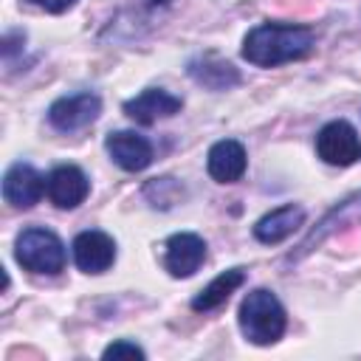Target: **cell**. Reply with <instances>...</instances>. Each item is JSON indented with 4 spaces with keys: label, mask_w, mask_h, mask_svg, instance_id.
Instances as JSON below:
<instances>
[{
    "label": "cell",
    "mask_w": 361,
    "mask_h": 361,
    "mask_svg": "<svg viewBox=\"0 0 361 361\" xmlns=\"http://www.w3.org/2000/svg\"><path fill=\"white\" fill-rule=\"evenodd\" d=\"M99 113H102V99L90 90H82V93L56 99L48 107V121L59 133H76V130H85L87 124H93L99 118Z\"/></svg>",
    "instance_id": "cell-5"
},
{
    "label": "cell",
    "mask_w": 361,
    "mask_h": 361,
    "mask_svg": "<svg viewBox=\"0 0 361 361\" xmlns=\"http://www.w3.org/2000/svg\"><path fill=\"white\" fill-rule=\"evenodd\" d=\"M73 262L85 274H104L116 262V243L104 231H82L73 240Z\"/></svg>",
    "instance_id": "cell-8"
},
{
    "label": "cell",
    "mask_w": 361,
    "mask_h": 361,
    "mask_svg": "<svg viewBox=\"0 0 361 361\" xmlns=\"http://www.w3.org/2000/svg\"><path fill=\"white\" fill-rule=\"evenodd\" d=\"M14 257L31 274L56 276L65 268V245H62V240L54 231L39 228V226H31V228L17 234Z\"/></svg>",
    "instance_id": "cell-3"
},
{
    "label": "cell",
    "mask_w": 361,
    "mask_h": 361,
    "mask_svg": "<svg viewBox=\"0 0 361 361\" xmlns=\"http://www.w3.org/2000/svg\"><path fill=\"white\" fill-rule=\"evenodd\" d=\"M243 282H245V271H243V268L223 271L220 276H214V279H212V282L192 299V307H195L197 313H209V310L226 305V299H228Z\"/></svg>",
    "instance_id": "cell-15"
},
{
    "label": "cell",
    "mask_w": 361,
    "mask_h": 361,
    "mask_svg": "<svg viewBox=\"0 0 361 361\" xmlns=\"http://www.w3.org/2000/svg\"><path fill=\"white\" fill-rule=\"evenodd\" d=\"M336 220H338V223H344V220H347V223L361 220V192H358V195H353V197H347L344 203H338V206H336V209L322 220V226H319V228H316V231L302 243V251H310V248H313V243H319V240L324 237V231H327Z\"/></svg>",
    "instance_id": "cell-16"
},
{
    "label": "cell",
    "mask_w": 361,
    "mask_h": 361,
    "mask_svg": "<svg viewBox=\"0 0 361 361\" xmlns=\"http://www.w3.org/2000/svg\"><path fill=\"white\" fill-rule=\"evenodd\" d=\"M189 76L197 85L209 87V90H228V87L240 85V71L231 62H226V59H220L214 54L192 59L189 62Z\"/></svg>",
    "instance_id": "cell-14"
},
{
    "label": "cell",
    "mask_w": 361,
    "mask_h": 361,
    "mask_svg": "<svg viewBox=\"0 0 361 361\" xmlns=\"http://www.w3.org/2000/svg\"><path fill=\"white\" fill-rule=\"evenodd\" d=\"M248 166V158H245V147L234 138H223L217 144H212L209 155H206V169L209 175L217 180V183H234L243 178Z\"/></svg>",
    "instance_id": "cell-12"
},
{
    "label": "cell",
    "mask_w": 361,
    "mask_h": 361,
    "mask_svg": "<svg viewBox=\"0 0 361 361\" xmlns=\"http://www.w3.org/2000/svg\"><path fill=\"white\" fill-rule=\"evenodd\" d=\"M87 192H90V180L73 164H62L51 169L45 178V195L56 209H76L79 203H85Z\"/></svg>",
    "instance_id": "cell-7"
},
{
    "label": "cell",
    "mask_w": 361,
    "mask_h": 361,
    "mask_svg": "<svg viewBox=\"0 0 361 361\" xmlns=\"http://www.w3.org/2000/svg\"><path fill=\"white\" fill-rule=\"evenodd\" d=\"M285 327H288L285 307L268 288H257L245 293V299L240 302V330L251 344L268 347L282 338Z\"/></svg>",
    "instance_id": "cell-2"
},
{
    "label": "cell",
    "mask_w": 361,
    "mask_h": 361,
    "mask_svg": "<svg viewBox=\"0 0 361 361\" xmlns=\"http://www.w3.org/2000/svg\"><path fill=\"white\" fill-rule=\"evenodd\" d=\"M316 34L307 25L290 23H259L243 39V56L257 68H276L302 59L313 51Z\"/></svg>",
    "instance_id": "cell-1"
},
{
    "label": "cell",
    "mask_w": 361,
    "mask_h": 361,
    "mask_svg": "<svg viewBox=\"0 0 361 361\" xmlns=\"http://www.w3.org/2000/svg\"><path fill=\"white\" fill-rule=\"evenodd\" d=\"M206 259V243L203 237L192 231H178L164 243V268L175 279L192 276Z\"/></svg>",
    "instance_id": "cell-6"
},
{
    "label": "cell",
    "mask_w": 361,
    "mask_h": 361,
    "mask_svg": "<svg viewBox=\"0 0 361 361\" xmlns=\"http://www.w3.org/2000/svg\"><path fill=\"white\" fill-rule=\"evenodd\" d=\"M42 195H45V178L28 164H14L3 175V197L8 206L31 209L34 203H39Z\"/></svg>",
    "instance_id": "cell-9"
},
{
    "label": "cell",
    "mask_w": 361,
    "mask_h": 361,
    "mask_svg": "<svg viewBox=\"0 0 361 361\" xmlns=\"http://www.w3.org/2000/svg\"><path fill=\"white\" fill-rule=\"evenodd\" d=\"M28 3H34V6H39V8L51 11V14H62V11L76 6V0H28Z\"/></svg>",
    "instance_id": "cell-18"
},
{
    "label": "cell",
    "mask_w": 361,
    "mask_h": 361,
    "mask_svg": "<svg viewBox=\"0 0 361 361\" xmlns=\"http://www.w3.org/2000/svg\"><path fill=\"white\" fill-rule=\"evenodd\" d=\"M152 6H164V3H169V0H149Z\"/></svg>",
    "instance_id": "cell-19"
},
{
    "label": "cell",
    "mask_w": 361,
    "mask_h": 361,
    "mask_svg": "<svg viewBox=\"0 0 361 361\" xmlns=\"http://www.w3.org/2000/svg\"><path fill=\"white\" fill-rule=\"evenodd\" d=\"M316 155L330 166H350L361 158V138L344 118L330 121L316 135Z\"/></svg>",
    "instance_id": "cell-4"
},
{
    "label": "cell",
    "mask_w": 361,
    "mask_h": 361,
    "mask_svg": "<svg viewBox=\"0 0 361 361\" xmlns=\"http://www.w3.org/2000/svg\"><path fill=\"white\" fill-rule=\"evenodd\" d=\"M183 107V102L161 87H147L135 99L124 102V113L138 124H155L158 118H169Z\"/></svg>",
    "instance_id": "cell-11"
},
{
    "label": "cell",
    "mask_w": 361,
    "mask_h": 361,
    "mask_svg": "<svg viewBox=\"0 0 361 361\" xmlns=\"http://www.w3.org/2000/svg\"><path fill=\"white\" fill-rule=\"evenodd\" d=\"M104 147L110 158L124 169V172H141L152 164V144L133 133V130H116L104 138Z\"/></svg>",
    "instance_id": "cell-10"
},
{
    "label": "cell",
    "mask_w": 361,
    "mask_h": 361,
    "mask_svg": "<svg viewBox=\"0 0 361 361\" xmlns=\"http://www.w3.org/2000/svg\"><path fill=\"white\" fill-rule=\"evenodd\" d=\"M302 223H305V209L288 203V206H279V209L262 214L254 226V237L265 245H276V243L288 240Z\"/></svg>",
    "instance_id": "cell-13"
},
{
    "label": "cell",
    "mask_w": 361,
    "mask_h": 361,
    "mask_svg": "<svg viewBox=\"0 0 361 361\" xmlns=\"http://www.w3.org/2000/svg\"><path fill=\"white\" fill-rule=\"evenodd\" d=\"M102 355L104 358H121V355H127V358H144V350L138 344H133V341H113Z\"/></svg>",
    "instance_id": "cell-17"
}]
</instances>
